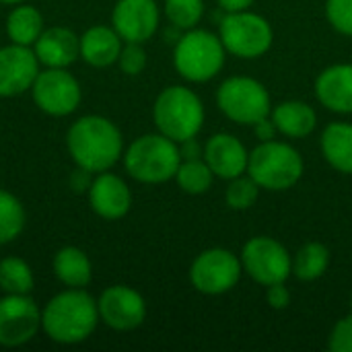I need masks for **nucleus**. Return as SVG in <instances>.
<instances>
[{
    "label": "nucleus",
    "mask_w": 352,
    "mask_h": 352,
    "mask_svg": "<svg viewBox=\"0 0 352 352\" xmlns=\"http://www.w3.org/2000/svg\"><path fill=\"white\" fill-rule=\"evenodd\" d=\"M72 161L93 173L109 171L124 155V140L118 126L103 116L76 120L66 136Z\"/></svg>",
    "instance_id": "nucleus-1"
},
{
    "label": "nucleus",
    "mask_w": 352,
    "mask_h": 352,
    "mask_svg": "<svg viewBox=\"0 0 352 352\" xmlns=\"http://www.w3.org/2000/svg\"><path fill=\"white\" fill-rule=\"evenodd\" d=\"M99 324L97 301L82 289L58 293L41 309V330L58 344L85 342Z\"/></svg>",
    "instance_id": "nucleus-2"
},
{
    "label": "nucleus",
    "mask_w": 352,
    "mask_h": 352,
    "mask_svg": "<svg viewBox=\"0 0 352 352\" xmlns=\"http://www.w3.org/2000/svg\"><path fill=\"white\" fill-rule=\"evenodd\" d=\"M182 163L179 146L165 134H144L124 153L126 171L142 184H163L175 177Z\"/></svg>",
    "instance_id": "nucleus-3"
},
{
    "label": "nucleus",
    "mask_w": 352,
    "mask_h": 352,
    "mask_svg": "<svg viewBox=\"0 0 352 352\" xmlns=\"http://www.w3.org/2000/svg\"><path fill=\"white\" fill-rule=\"evenodd\" d=\"M153 118L161 134L175 142L194 138L204 122V107L200 97L188 87H167L159 93Z\"/></svg>",
    "instance_id": "nucleus-4"
},
{
    "label": "nucleus",
    "mask_w": 352,
    "mask_h": 352,
    "mask_svg": "<svg viewBox=\"0 0 352 352\" xmlns=\"http://www.w3.org/2000/svg\"><path fill=\"white\" fill-rule=\"evenodd\" d=\"M248 173L260 188L283 192L301 179L303 159L291 144L268 140L250 153Z\"/></svg>",
    "instance_id": "nucleus-5"
},
{
    "label": "nucleus",
    "mask_w": 352,
    "mask_h": 352,
    "mask_svg": "<svg viewBox=\"0 0 352 352\" xmlns=\"http://www.w3.org/2000/svg\"><path fill=\"white\" fill-rule=\"evenodd\" d=\"M225 45L219 35L204 29H188L175 43V70L192 80L204 82L214 78L225 64Z\"/></svg>",
    "instance_id": "nucleus-6"
},
{
    "label": "nucleus",
    "mask_w": 352,
    "mask_h": 352,
    "mask_svg": "<svg viewBox=\"0 0 352 352\" xmlns=\"http://www.w3.org/2000/svg\"><path fill=\"white\" fill-rule=\"evenodd\" d=\"M217 103L229 120L241 126H254L270 116V95L266 87L250 76L227 78L217 93Z\"/></svg>",
    "instance_id": "nucleus-7"
},
{
    "label": "nucleus",
    "mask_w": 352,
    "mask_h": 352,
    "mask_svg": "<svg viewBox=\"0 0 352 352\" xmlns=\"http://www.w3.org/2000/svg\"><path fill=\"white\" fill-rule=\"evenodd\" d=\"M221 41L225 45L227 52H231L233 56L239 58H258L262 54H266L272 45V27L270 23L256 14V12H248V10H239V12H227L221 21Z\"/></svg>",
    "instance_id": "nucleus-8"
},
{
    "label": "nucleus",
    "mask_w": 352,
    "mask_h": 352,
    "mask_svg": "<svg viewBox=\"0 0 352 352\" xmlns=\"http://www.w3.org/2000/svg\"><path fill=\"white\" fill-rule=\"evenodd\" d=\"M243 270L260 285L270 287L285 283L293 272V262L287 250L272 237H254L243 245L241 252Z\"/></svg>",
    "instance_id": "nucleus-9"
},
{
    "label": "nucleus",
    "mask_w": 352,
    "mask_h": 352,
    "mask_svg": "<svg viewBox=\"0 0 352 352\" xmlns=\"http://www.w3.org/2000/svg\"><path fill=\"white\" fill-rule=\"evenodd\" d=\"M241 260L229 250H206L202 252L190 270V280L196 291L204 295H221L231 291L241 278Z\"/></svg>",
    "instance_id": "nucleus-10"
},
{
    "label": "nucleus",
    "mask_w": 352,
    "mask_h": 352,
    "mask_svg": "<svg viewBox=\"0 0 352 352\" xmlns=\"http://www.w3.org/2000/svg\"><path fill=\"white\" fill-rule=\"evenodd\" d=\"M31 93L35 105L54 118L72 113L80 103V85L66 68L39 70Z\"/></svg>",
    "instance_id": "nucleus-11"
},
{
    "label": "nucleus",
    "mask_w": 352,
    "mask_h": 352,
    "mask_svg": "<svg viewBox=\"0 0 352 352\" xmlns=\"http://www.w3.org/2000/svg\"><path fill=\"white\" fill-rule=\"evenodd\" d=\"M39 330L41 311L29 295H4L0 299V346H23Z\"/></svg>",
    "instance_id": "nucleus-12"
},
{
    "label": "nucleus",
    "mask_w": 352,
    "mask_h": 352,
    "mask_svg": "<svg viewBox=\"0 0 352 352\" xmlns=\"http://www.w3.org/2000/svg\"><path fill=\"white\" fill-rule=\"evenodd\" d=\"M99 320L118 332H130L138 328L146 318V303L142 295L126 285L109 287L97 301Z\"/></svg>",
    "instance_id": "nucleus-13"
},
{
    "label": "nucleus",
    "mask_w": 352,
    "mask_h": 352,
    "mask_svg": "<svg viewBox=\"0 0 352 352\" xmlns=\"http://www.w3.org/2000/svg\"><path fill=\"white\" fill-rule=\"evenodd\" d=\"M39 74V60L33 47L4 45L0 47V97H16L29 91Z\"/></svg>",
    "instance_id": "nucleus-14"
},
{
    "label": "nucleus",
    "mask_w": 352,
    "mask_h": 352,
    "mask_svg": "<svg viewBox=\"0 0 352 352\" xmlns=\"http://www.w3.org/2000/svg\"><path fill=\"white\" fill-rule=\"evenodd\" d=\"M111 23L124 41L144 43L159 27V6L155 0H118Z\"/></svg>",
    "instance_id": "nucleus-15"
},
{
    "label": "nucleus",
    "mask_w": 352,
    "mask_h": 352,
    "mask_svg": "<svg viewBox=\"0 0 352 352\" xmlns=\"http://www.w3.org/2000/svg\"><path fill=\"white\" fill-rule=\"evenodd\" d=\"M87 194L93 212L105 221H118L126 217L132 206V192L126 182L107 171L95 173Z\"/></svg>",
    "instance_id": "nucleus-16"
},
{
    "label": "nucleus",
    "mask_w": 352,
    "mask_h": 352,
    "mask_svg": "<svg viewBox=\"0 0 352 352\" xmlns=\"http://www.w3.org/2000/svg\"><path fill=\"white\" fill-rule=\"evenodd\" d=\"M204 161L214 175L223 179H233L248 171L250 153L233 134L221 132L210 136L204 144Z\"/></svg>",
    "instance_id": "nucleus-17"
},
{
    "label": "nucleus",
    "mask_w": 352,
    "mask_h": 352,
    "mask_svg": "<svg viewBox=\"0 0 352 352\" xmlns=\"http://www.w3.org/2000/svg\"><path fill=\"white\" fill-rule=\"evenodd\" d=\"M33 52L45 68H68L80 56V37L66 27L43 29Z\"/></svg>",
    "instance_id": "nucleus-18"
},
{
    "label": "nucleus",
    "mask_w": 352,
    "mask_h": 352,
    "mask_svg": "<svg viewBox=\"0 0 352 352\" xmlns=\"http://www.w3.org/2000/svg\"><path fill=\"white\" fill-rule=\"evenodd\" d=\"M316 95L330 111L352 113V64L326 68L316 80Z\"/></svg>",
    "instance_id": "nucleus-19"
},
{
    "label": "nucleus",
    "mask_w": 352,
    "mask_h": 352,
    "mask_svg": "<svg viewBox=\"0 0 352 352\" xmlns=\"http://www.w3.org/2000/svg\"><path fill=\"white\" fill-rule=\"evenodd\" d=\"M122 41L124 39L113 27L95 25L87 29L80 37V58L95 68L111 66L120 58Z\"/></svg>",
    "instance_id": "nucleus-20"
},
{
    "label": "nucleus",
    "mask_w": 352,
    "mask_h": 352,
    "mask_svg": "<svg viewBox=\"0 0 352 352\" xmlns=\"http://www.w3.org/2000/svg\"><path fill=\"white\" fill-rule=\"evenodd\" d=\"M54 274L68 289H85L93 278V266L82 250L66 245L54 256Z\"/></svg>",
    "instance_id": "nucleus-21"
},
{
    "label": "nucleus",
    "mask_w": 352,
    "mask_h": 352,
    "mask_svg": "<svg viewBox=\"0 0 352 352\" xmlns=\"http://www.w3.org/2000/svg\"><path fill=\"white\" fill-rule=\"evenodd\" d=\"M272 120L278 132L291 138H303L311 134L318 124V116L314 107L303 101H285L276 105L272 111Z\"/></svg>",
    "instance_id": "nucleus-22"
},
{
    "label": "nucleus",
    "mask_w": 352,
    "mask_h": 352,
    "mask_svg": "<svg viewBox=\"0 0 352 352\" xmlns=\"http://www.w3.org/2000/svg\"><path fill=\"white\" fill-rule=\"evenodd\" d=\"M322 153L326 161L342 171L352 173V126L344 122H334L326 126L322 134Z\"/></svg>",
    "instance_id": "nucleus-23"
},
{
    "label": "nucleus",
    "mask_w": 352,
    "mask_h": 352,
    "mask_svg": "<svg viewBox=\"0 0 352 352\" xmlns=\"http://www.w3.org/2000/svg\"><path fill=\"white\" fill-rule=\"evenodd\" d=\"M43 33V16L35 6L14 4V8L6 16V35L10 43L33 47V43Z\"/></svg>",
    "instance_id": "nucleus-24"
},
{
    "label": "nucleus",
    "mask_w": 352,
    "mask_h": 352,
    "mask_svg": "<svg viewBox=\"0 0 352 352\" xmlns=\"http://www.w3.org/2000/svg\"><path fill=\"white\" fill-rule=\"evenodd\" d=\"M330 266V252L324 243L311 241L303 245L293 262V272L299 280H316Z\"/></svg>",
    "instance_id": "nucleus-25"
},
{
    "label": "nucleus",
    "mask_w": 352,
    "mask_h": 352,
    "mask_svg": "<svg viewBox=\"0 0 352 352\" xmlns=\"http://www.w3.org/2000/svg\"><path fill=\"white\" fill-rule=\"evenodd\" d=\"M0 289L6 295H29L33 291V272L21 258L0 260Z\"/></svg>",
    "instance_id": "nucleus-26"
},
{
    "label": "nucleus",
    "mask_w": 352,
    "mask_h": 352,
    "mask_svg": "<svg viewBox=\"0 0 352 352\" xmlns=\"http://www.w3.org/2000/svg\"><path fill=\"white\" fill-rule=\"evenodd\" d=\"M25 208L10 192L0 190V245L14 241L25 229Z\"/></svg>",
    "instance_id": "nucleus-27"
},
{
    "label": "nucleus",
    "mask_w": 352,
    "mask_h": 352,
    "mask_svg": "<svg viewBox=\"0 0 352 352\" xmlns=\"http://www.w3.org/2000/svg\"><path fill=\"white\" fill-rule=\"evenodd\" d=\"M212 169L206 165L204 159H196V161H182L175 173V179L179 184V188L188 194H204L210 190L212 186Z\"/></svg>",
    "instance_id": "nucleus-28"
},
{
    "label": "nucleus",
    "mask_w": 352,
    "mask_h": 352,
    "mask_svg": "<svg viewBox=\"0 0 352 352\" xmlns=\"http://www.w3.org/2000/svg\"><path fill=\"white\" fill-rule=\"evenodd\" d=\"M165 14L171 25L184 31L194 29L204 14V0H165Z\"/></svg>",
    "instance_id": "nucleus-29"
},
{
    "label": "nucleus",
    "mask_w": 352,
    "mask_h": 352,
    "mask_svg": "<svg viewBox=\"0 0 352 352\" xmlns=\"http://www.w3.org/2000/svg\"><path fill=\"white\" fill-rule=\"evenodd\" d=\"M258 192L260 186L252 179V177H233L231 184L227 186V204L233 210H248L256 204L258 200Z\"/></svg>",
    "instance_id": "nucleus-30"
},
{
    "label": "nucleus",
    "mask_w": 352,
    "mask_h": 352,
    "mask_svg": "<svg viewBox=\"0 0 352 352\" xmlns=\"http://www.w3.org/2000/svg\"><path fill=\"white\" fill-rule=\"evenodd\" d=\"M118 64H120L122 72H126L128 76L140 74L144 70V66H146V52H144L142 43L126 41V45H122Z\"/></svg>",
    "instance_id": "nucleus-31"
},
{
    "label": "nucleus",
    "mask_w": 352,
    "mask_h": 352,
    "mask_svg": "<svg viewBox=\"0 0 352 352\" xmlns=\"http://www.w3.org/2000/svg\"><path fill=\"white\" fill-rule=\"evenodd\" d=\"M326 14L336 31L352 35V0H328Z\"/></svg>",
    "instance_id": "nucleus-32"
},
{
    "label": "nucleus",
    "mask_w": 352,
    "mask_h": 352,
    "mask_svg": "<svg viewBox=\"0 0 352 352\" xmlns=\"http://www.w3.org/2000/svg\"><path fill=\"white\" fill-rule=\"evenodd\" d=\"M328 346L332 352H352V316L334 326Z\"/></svg>",
    "instance_id": "nucleus-33"
},
{
    "label": "nucleus",
    "mask_w": 352,
    "mask_h": 352,
    "mask_svg": "<svg viewBox=\"0 0 352 352\" xmlns=\"http://www.w3.org/2000/svg\"><path fill=\"white\" fill-rule=\"evenodd\" d=\"M266 301L274 309H285L291 301V293L285 287V283H276V285L266 287Z\"/></svg>",
    "instance_id": "nucleus-34"
},
{
    "label": "nucleus",
    "mask_w": 352,
    "mask_h": 352,
    "mask_svg": "<svg viewBox=\"0 0 352 352\" xmlns=\"http://www.w3.org/2000/svg\"><path fill=\"white\" fill-rule=\"evenodd\" d=\"M91 184H93V171H89V169L76 165V169H74L72 175H70V188H72L76 194H82V192H89Z\"/></svg>",
    "instance_id": "nucleus-35"
},
{
    "label": "nucleus",
    "mask_w": 352,
    "mask_h": 352,
    "mask_svg": "<svg viewBox=\"0 0 352 352\" xmlns=\"http://www.w3.org/2000/svg\"><path fill=\"white\" fill-rule=\"evenodd\" d=\"M254 132H256V136L260 138V142H268V140H274L278 128H276L274 120L266 116V118H262L260 122L254 124Z\"/></svg>",
    "instance_id": "nucleus-36"
},
{
    "label": "nucleus",
    "mask_w": 352,
    "mask_h": 352,
    "mask_svg": "<svg viewBox=\"0 0 352 352\" xmlns=\"http://www.w3.org/2000/svg\"><path fill=\"white\" fill-rule=\"evenodd\" d=\"M179 155H182V161H196V159H204V151L200 146V142L194 138H188L184 142H179Z\"/></svg>",
    "instance_id": "nucleus-37"
},
{
    "label": "nucleus",
    "mask_w": 352,
    "mask_h": 352,
    "mask_svg": "<svg viewBox=\"0 0 352 352\" xmlns=\"http://www.w3.org/2000/svg\"><path fill=\"white\" fill-rule=\"evenodd\" d=\"M254 4V0H219V6L227 12H239L248 10Z\"/></svg>",
    "instance_id": "nucleus-38"
},
{
    "label": "nucleus",
    "mask_w": 352,
    "mask_h": 352,
    "mask_svg": "<svg viewBox=\"0 0 352 352\" xmlns=\"http://www.w3.org/2000/svg\"><path fill=\"white\" fill-rule=\"evenodd\" d=\"M2 4H21V2H25V0H0Z\"/></svg>",
    "instance_id": "nucleus-39"
},
{
    "label": "nucleus",
    "mask_w": 352,
    "mask_h": 352,
    "mask_svg": "<svg viewBox=\"0 0 352 352\" xmlns=\"http://www.w3.org/2000/svg\"><path fill=\"white\" fill-rule=\"evenodd\" d=\"M351 305H352V297H351Z\"/></svg>",
    "instance_id": "nucleus-40"
}]
</instances>
